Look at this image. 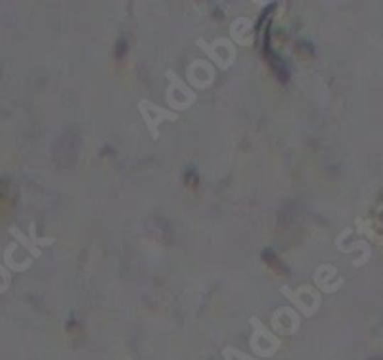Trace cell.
Listing matches in <instances>:
<instances>
[{"mask_svg":"<svg viewBox=\"0 0 383 360\" xmlns=\"http://www.w3.org/2000/svg\"><path fill=\"white\" fill-rule=\"evenodd\" d=\"M10 232H12L14 238H16V240H18L19 244H21V246H26V249H29V251L33 253V257H41V249H38V247L35 246V244H33L31 240H27L26 236L21 234L18 228L12 227V228H10Z\"/></svg>","mask_w":383,"mask_h":360,"instance_id":"1","label":"cell"}]
</instances>
